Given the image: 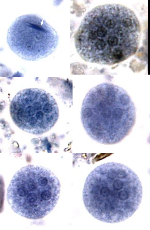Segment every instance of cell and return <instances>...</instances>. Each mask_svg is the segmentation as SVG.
I'll use <instances>...</instances> for the list:
<instances>
[{"label": "cell", "instance_id": "6da1fadb", "mask_svg": "<svg viewBox=\"0 0 150 230\" xmlns=\"http://www.w3.org/2000/svg\"><path fill=\"white\" fill-rule=\"evenodd\" d=\"M141 27L134 12L121 4L97 6L82 20L74 37L76 50L84 61L111 65L135 54Z\"/></svg>", "mask_w": 150, "mask_h": 230}, {"label": "cell", "instance_id": "7a4b0ae2", "mask_svg": "<svg viewBox=\"0 0 150 230\" xmlns=\"http://www.w3.org/2000/svg\"><path fill=\"white\" fill-rule=\"evenodd\" d=\"M142 186L136 173L127 166L109 162L93 169L86 179L83 199L96 219L114 223L131 217L139 207Z\"/></svg>", "mask_w": 150, "mask_h": 230}, {"label": "cell", "instance_id": "3957f363", "mask_svg": "<svg viewBox=\"0 0 150 230\" xmlns=\"http://www.w3.org/2000/svg\"><path fill=\"white\" fill-rule=\"evenodd\" d=\"M136 119L134 104L127 92L111 83L91 88L82 102L81 120L87 135L105 145L122 140L131 131Z\"/></svg>", "mask_w": 150, "mask_h": 230}, {"label": "cell", "instance_id": "277c9868", "mask_svg": "<svg viewBox=\"0 0 150 230\" xmlns=\"http://www.w3.org/2000/svg\"><path fill=\"white\" fill-rule=\"evenodd\" d=\"M59 181L50 170L29 165L13 176L8 188L7 199L17 214L31 219H39L55 206L60 190Z\"/></svg>", "mask_w": 150, "mask_h": 230}, {"label": "cell", "instance_id": "5b68a950", "mask_svg": "<svg viewBox=\"0 0 150 230\" xmlns=\"http://www.w3.org/2000/svg\"><path fill=\"white\" fill-rule=\"evenodd\" d=\"M59 41L57 32L40 16L27 14L17 18L7 31V42L21 58L36 61L56 50Z\"/></svg>", "mask_w": 150, "mask_h": 230}, {"label": "cell", "instance_id": "8992f818", "mask_svg": "<svg viewBox=\"0 0 150 230\" xmlns=\"http://www.w3.org/2000/svg\"><path fill=\"white\" fill-rule=\"evenodd\" d=\"M9 110L12 121L19 128L35 135L49 131L59 116L58 105L53 97L37 88L18 92L11 102Z\"/></svg>", "mask_w": 150, "mask_h": 230}]
</instances>
